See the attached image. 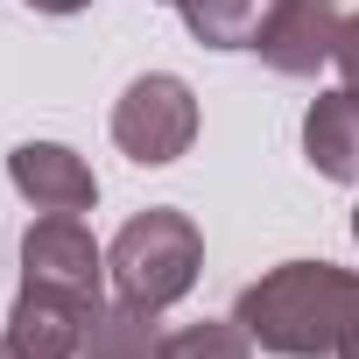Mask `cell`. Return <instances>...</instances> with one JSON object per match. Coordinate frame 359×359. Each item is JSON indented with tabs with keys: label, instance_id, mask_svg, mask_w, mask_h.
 Segmentation results:
<instances>
[{
	"label": "cell",
	"instance_id": "cell-5",
	"mask_svg": "<svg viewBox=\"0 0 359 359\" xmlns=\"http://www.w3.org/2000/svg\"><path fill=\"white\" fill-rule=\"evenodd\" d=\"M99 317H106V303H92V296H64V289L22 282V296L8 310V345H22L29 359H78L92 345Z\"/></svg>",
	"mask_w": 359,
	"mask_h": 359
},
{
	"label": "cell",
	"instance_id": "cell-10",
	"mask_svg": "<svg viewBox=\"0 0 359 359\" xmlns=\"http://www.w3.org/2000/svg\"><path fill=\"white\" fill-rule=\"evenodd\" d=\"M78 359H162V331H155V310H134V303H106L92 345Z\"/></svg>",
	"mask_w": 359,
	"mask_h": 359
},
{
	"label": "cell",
	"instance_id": "cell-3",
	"mask_svg": "<svg viewBox=\"0 0 359 359\" xmlns=\"http://www.w3.org/2000/svg\"><path fill=\"white\" fill-rule=\"evenodd\" d=\"M113 141L141 169H162L176 155H191V141H198V92L176 71H141L120 92V106H113Z\"/></svg>",
	"mask_w": 359,
	"mask_h": 359
},
{
	"label": "cell",
	"instance_id": "cell-12",
	"mask_svg": "<svg viewBox=\"0 0 359 359\" xmlns=\"http://www.w3.org/2000/svg\"><path fill=\"white\" fill-rule=\"evenodd\" d=\"M331 64H338L345 92H359V15H345V22H338V50H331Z\"/></svg>",
	"mask_w": 359,
	"mask_h": 359
},
{
	"label": "cell",
	"instance_id": "cell-7",
	"mask_svg": "<svg viewBox=\"0 0 359 359\" xmlns=\"http://www.w3.org/2000/svg\"><path fill=\"white\" fill-rule=\"evenodd\" d=\"M8 184L36 205V212H92L99 205V176H92V162L78 155V148H64V141H22L15 155H8Z\"/></svg>",
	"mask_w": 359,
	"mask_h": 359
},
{
	"label": "cell",
	"instance_id": "cell-1",
	"mask_svg": "<svg viewBox=\"0 0 359 359\" xmlns=\"http://www.w3.org/2000/svg\"><path fill=\"white\" fill-rule=\"evenodd\" d=\"M352 310H359V275L331 268V261H282L261 282H247L240 303H233L247 338L261 352H275V359H324V352H338Z\"/></svg>",
	"mask_w": 359,
	"mask_h": 359
},
{
	"label": "cell",
	"instance_id": "cell-9",
	"mask_svg": "<svg viewBox=\"0 0 359 359\" xmlns=\"http://www.w3.org/2000/svg\"><path fill=\"white\" fill-rule=\"evenodd\" d=\"M268 8H275V0H176L184 29H191L205 50H254Z\"/></svg>",
	"mask_w": 359,
	"mask_h": 359
},
{
	"label": "cell",
	"instance_id": "cell-8",
	"mask_svg": "<svg viewBox=\"0 0 359 359\" xmlns=\"http://www.w3.org/2000/svg\"><path fill=\"white\" fill-rule=\"evenodd\" d=\"M303 162L324 184H359V92H317L303 113Z\"/></svg>",
	"mask_w": 359,
	"mask_h": 359
},
{
	"label": "cell",
	"instance_id": "cell-4",
	"mask_svg": "<svg viewBox=\"0 0 359 359\" xmlns=\"http://www.w3.org/2000/svg\"><path fill=\"white\" fill-rule=\"evenodd\" d=\"M22 282L106 303V296H99V282H106V254H99V240L85 233V219H71V212H43V219L22 233Z\"/></svg>",
	"mask_w": 359,
	"mask_h": 359
},
{
	"label": "cell",
	"instance_id": "cell-6",
	"mask_svg": "<svg viewBox=\"0 0 359 359\" xmlns=\"http://www.w3.org/2000/svg\"><path fill=\"white\" fill-rule=\"evenodd\" d=\"M338 0H275L254 50L275 78H317V64H331L338 50Z\"/></svg>",
	"mask_w": 359,
	"mask_h": 359
},
{
	"label": "cell",
	"instance_id": "cell-2",
	"mask_svg": "<svg viewBox=\"0 0 359 359\" xmlns=\"http://www.w3.org/2000/svg\"><path fill=\"white\" fill-rule=\"evenodd\" d=\"M198 268H205V233H198L191 212H176V205L134 212L120 226V240L106 247L113 296L134 303V310H155V317L198 289Z\"/></svg>",
	"mask_w": 359,
	"mask_h": 359
},
{
	"label": "cell",
	"instance_id": "cell-14",
	"mask_svg": "<svg viewBox=\"0 0 359 359\" xmlns=\"http://www.w3.org/2000/svg\"><path fill=\"white\" fill-rule=\"evenodd\" d=\"M331 359H359V310H352V324H345V338H338V352Z\"/></svg>",
	"mask_w": 359,
	"mask_h": 359
},
{
	"label": "cell",
	"instance_id": "cell-15",
	"mask_svg": "<svg viewBox=\"0 0 359 359\" xmlns=\"http://www.w3.org/2000/svg\"><path fill=\"white\" fill-rule=\"evenodd\" d=\"M0 359H29V352H22V345H8V338H0Z\"/></svg>",
	"mask_w": 359,
	"mask_h": 359
},
{
	"label": "cell",
	"instance_id": "cell-11",
	"mask_svg": "<svg viewBox=\"0 0 359 359\" xmlns=\"http://www.w3.org/2000/svg\"><path fill=\"white\" fill-rule=\"evenodd\" d=\"M162 359H254V338L240 317H205L162 338Z\"/></svg>",
	"mask_w": 359,
	"mask_h": 359
},
{
	"label": "cell",
	"instance_id": "cell-16",
	"mask_svg": "<svg viewBox=\"0 0 359 359\" xmlns=\"http://www.w3.org/2000/svg\"><path fill=\"white\" fill-rule=\"evenodd\" d=\"M352 240H359V205H352Z\"/></svg>",
	"mask_w": 359,
	"mask_h": 359
},
{
	"label": "cell",
	"instance_id": "cell-13",
	"mask_svg": "<svg viewBox=\"0 0 359 359\" xmlns=\"http://www.w3.org/2000/svg\"><path fill=\"white\" fill-rule=\"evenodd\" d=\"M22 8H36V15H85L92 0H22Z\"/></svg>",
	"mask_w": 359,
	"mask_h": 359
},
{
	"label": "cell",
	"instance_id": "cell-17",
	"mask_svg": "<svg viewBox=\"0 0 359 359\" xmlns=\"http://www.w3.org/2000/svg\"><path fill=\"white\" fill-rule=\"evenodd\" d=\"M169 8H176V0H169Z\"/></svg>",
	"mask_w": 359,
	"mask_h": 359
}]
</instances>
